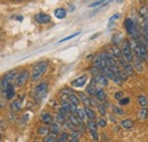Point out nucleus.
<instances>
[{
  "instance_id": "obj_1",
  "label": "nucleus",
  "mask_w": 148,
  "mask_h": 142,
  "mask_svg": "<svg viewBox=\"0 0 148 142\" xmlns=\"http://www.w3.org/2000/svg\"><path fill=\"white\" fill-rule=\"evenodd\" d=\"M48 66H49L48 61H39V63H37L33 66L32 72H31V81H33V82L39 81L45 75V73L47 72Z\"/></svg>"
},
{
  "instance_id": "obj_2",
  "label": "nucleus",
  "mask_w": 148,
  "mask_h": 142,
  "mask_svg": "<svg viewBox=\"0 0 148 142\" xmlns=\"http://www.w3.org/2000/svg\"><path fill=\"white\" fill-rule=\"evenodd\" d=\"M29 77H30V73H29L27 70H24V71L19 72L18 74H17V76H16V79H15L14 87L15 88H22V87H24L26 84Z\"/></svg>"
},
{
  "instance_id": "obj_3",
  "label": "nucleus",
  "mask_w": 148,
  "mask_h": 142,
  "mask_svg": "<svg viewBox=\"0 0 148 142\" xmlns=\"http://www.w3.org/2000/svg\"><path fill=\"white\" fill-rule=\"evenodd\" d=\"M17 71L16 70H13V71L8 72L5 76H3V80H2V89L5 90L6 88H8L9 85H13V83L15 82V79L17 76Z\"/></svg>"
},
{
  "instance_id": "obj_4",
  "label": "nucleus",
  "mask_w": 148,
  "mask_h": 142,
  "mask_svg": "<svg viewBox=\"0 0 148 142\" xmlns=\"http://www.w3.org/2000/svg\"><path fill=\"white\" fill-rule=\"evenodd\" d=\"M122 55H123V58L129 61L130 64L133 61V53L131 50V47H130V42L128 40H124L123 43H122Z\"/></svg>"
},
{
  "instance_id": "obj_5",
  "label": "nucleus",
  "mask_w": 148,
  "mask_h": 142,
  "mask_svg": "<svg viewBox=\"0 0 148 142\" xmlns=\"http://www.w3.org/2000/svg\"><path fill=\"white\" fill-rule=\"evenodd\" d=\"M47 91H48V83L47 82H41L40 84H38L36 91H34V97L38 101L41 100L47 94Z\"/></svg>"
},
{
  "instance_id": "obj_6",
  "label": "nucleus",
  "mask_w": 148,
  "mask_h": 142,
  "mask_svg": "<svg viewBox=\"0 0 148 142\" xmlns=\"http://www.w3.org/2000/svg\"><path fill=\"white\" fill-rule=\"evenodd\" d=\"M87 127L92 137V139L95 141H98L99 140V137H98V132H97V128H98V125L97 122H95V119H88L87 122Z\"/></svg>"
},
{
  "instance_id": "obj_7",
  "label": "nucleus",
  "mask_w": 148,
  "mask_h": 142,
  "mask_svg": "<svg viewBox=\"0 0 148 142\" xmlns=\"http://www.w3.org/2000/svg\"><path fill=\"white\" fill-rule=\"evenodd\" d=\"M87 82H88V76L87 75H81V76L76 77L75 80L72 81L71 85L73 88H83L87 84Z\"/></svg>"
},
{
  "instance_id": "obj_8",
  "label": "nucleus",
  "mask_w": 148,
  "mask_h": 142,
  "mask_svg": "<svg viewBox=\"0 0 148 142\" xmlns=\"http://www.w3.org/2000/svg\"><path fill=\"white\" fill-rule=\"evenodd\" d=\"M117 60H119V65H120V67H122L124 71L127 72V73L129 74V76H132L134 70H133V67L130 65L129 61H127L123 57H122V58H120V59H117Z\"/></svg>"
},
{
  "instance_id": "obj_9",
  "label": "nucleus",
  "mask_w": 148,
  "mask_h": 142,
  "mask_svg": "<svg viewBox=\"0 0 148 142\" xmlns=\"http://www.w3.org/2000/svg\"><path fill=\"white\" fill-rule=\"evenodd\" d=\"M124 27H125V31L131 34V36H136V31H137V29H136V25H134V23H133V20L131 19V18H125V20H124Z\"/></svg>"
},
{
  "instance_id": "obj_10",
  "label": "nucleus",
  "mask_w": 148,
  "mask_h": 142,
  "mask_svg": "<svg viewBox=\"0 0 148 142\" xmlns=\"http://www.w3.org/2000/svg\"><path fill=\"white\" fill-rule=\"evenodd\" d=\"M95 79H96V81H97L98 85H100L101 88H104V87H107V85H108V79H107V76H106L104 73L99 72L97 75H95Z\"/></svg>"
},
{
  "instance_id": "obj_11",
  "label": "nucleus",
  "mask_w": 148,
  "mask_h": 142,
  "mask_svg": "<svg viewBox=\"0 0 148 142\" xmlns=\"http://www.w3.org/2000/svg\"><path fill=\"white\" fill-rule=\"evenodd\" d=\"M50 16L46 13H39L34 16V20L37 22L38 24H48L50 22Z\"/></svg>"
},
{
  "instance_id": "obj_12",
  "label": "nucleus",
  "mask_w": 148,
  "mask_h": 142,
  "mask_svg": "<svg viewBox=\"0 0 148 142\" xmlns=\"http://www.w3.org/2000/svg\"><path fill=\"white\" fill-rule=\"evenodd\" d=\"M105 66H106V63H105L104 58L101 57V55H98V56H96V57L93 58V67L98 68L99 71L101 72V70H103Z\"/></svg>"
},
{
  "instance_id": "obj_13",
  "label": "nucleus",
  "mask_w": 148,
  "mask_h": 142,
  "mask_svg": "<svg viewBox=\"0 0 148 142\" xmlns=\"http://www.w3.org/2000/svg\"><path fill=\"white\" fill-rule=\"evenodd\" d=\"M97 85H98V83H97V81H96V79H95V76H93L92 79L90 80L89 85H87V88H86L87 94H89V96H95V92H96V89H97Z\"/></svg>"
},
{
  "instance_id": "obj_14",
  "label": "nucleus",
  "mask_w": 148,
  "mask_h": 142,
  "mask_svg": "<svg viewBox=\"0 0 148 142\" xmlns=\"http://www.w3.org/2000/svg\"><path fill=\"white\" fill-rule=\"evenodd\" d=\"M40 119H41V122H42L43 124L50 125L54 122V117H53L49 113H46V111H43V113L40 115Z\"/></svg>"
},
{
  "instance_id": "obj_15",
  "label": "nucleus",
  "mask_w": 148,
  "mask_h": 142,
  "mask_svg": "<svg viewBox=\"0 0 148 142\" xmlns=\"http://www.w3.org/2000/svg\"><path fill=\"white\" fill-rule=\"evenodd\" d=\"M134 58V57H133ZM133 70L137 71L138 73H143L144 72V65H143V60L139 57L134 58V63H133Z\"/></svg>"
},
{
  "instance_id": "obj_16",
  "label": "nucleus",
  "mask_w": 148,
  "mask_h": 142,
  "mask_svg": "<svg viewBox=\"0 0 148 142\" xmlns=\"http://www.w3.org/2000/svg\"><path fill=\"white\" fill-rule=\"evenodd\" d=\"M95 97H96L99 101H105L106 98H107V94H106V92L104 91L103 88H97V89H96V92H95Z\"/></svg>"
},
{
  "instance_id": "obj_17",
  "label": "nucleus",
  "mask_w": 148,
  "mask_h": 142,
  "mask_svg": "<svg viewBox=\"0 0 148 142\" xmlns=\"http://www.w3.org/2000/svg\"><path fill=\"white\" fill-rule=\"evenodd\" d=\"M3 91H5V93H6V99L12 100V99H14V98H15L16 92H15V88H14L13 85H9L8 88H6Z\"/></svg>"
},
{
  "instance_id": "obj_18",
  "label": "nucleus",
  "mask_w": 148,
  "mask_h": 142,
  "mask_svg": "<svg viewBox=\"0 0 148 142\" xmlns=\"http://www.w3.org/2000/svg\"><path fill=\"white\" fill-rule=\"evenodd\" d=\"M54 15H55L56 18H58V19H63V18L66 17V15H67V10L65 9V8H57L55 9V12H54Z\"/></svg>"
},
{
  "instance_id": "obj_19",
  "label": "nucleus",
  "mask_w": 148,
  "mask_h": 142,
  "mask_svg": "<svg viewBox=\"0 0 148 142\" xmlns=\"http://www.w3.org/2000/svg\"><path fill=\"white\" fill-rule=\"evenodd\" d=\"M77 96H79V98H80L81 102H82L84 106H91V99H90L86 93L80 92V93H77Z\"/></svg>"
},
{
  "instance_id": "obj_20",
  "label": "nucleus",
  "mask_w": 148,
  "mask_h": 142,
  "mask_svg": "<svg viewBox=\"0 0 148 142\" xmlns=\"http://www.w3.org/2000/svg\"><path fill=\"white\" fill-rule=\"evenodd\" d=\"M120 124H121V127H122V128H124V130H131V128L133 127L134 123H133V121H132V119H130V118H125V119H122Z\"/></svg>"
},
{
  "instance_id": "obj_21",
  "label": "nucleus",
  "mask_w": 148,
  "mask_h": 142,
  "mask_svg": "<svg viewBox=\"0 0 148 142\" xmlns=\"http://www.w3.org/2000/svg\"><path fill=\"white\" fill-rule=\"evenodd\" d=\"M111 53L116 58V59H120V58H122L123 57V55H122V50L117 47V44H114L113 47L111 48Z\"/></svg>"
},
{
  "instance_id": "obj_22",
  "label": "nucleus",
  "mask_w": 148,
  "mask_h": 142,
  "mask_svg": "<svg viewBox=\"0 0 148 142\" xmlns=\"http://www.w3.org/2000/svg\"><path fill=\"white\" fill-rule=\"evenodd\" d=\"M67 100H69L70 102L74 104V105H76V106H79V105L81 104V100H80L79 96L75 94V93H73V92H71V93L67 96Z\"/></svg>"
},
{
  "instance_id": "obj_23",
  "label": "nucleus",
  "mask_w": 148,
  "mask_h": 142,
  "mask_svg": "<svg viewBox=\"0 0 148 142\" xmlns=\"http://www.w3.org/2000/svg\"><path fill=\"white\" fill-rule=\"evenodd\" d=\"M84 113H86V117L88 119H96V113L93 109L90 108V106L84 107Z\"/></svg>"
},
{
  "instance_id": "obj_24",
  "label": "nucleus",
  "mask_w": 148,
  "mask_h": 142,
  "mask_svg": "<svg viewBox=\"0 0 148 142\" xmlns=\"http://www.w3.org/2000/svg\"><path fill=\"white\" fill-rule=\"evenodd\" d=\"M21 108H22V100H21V99L12 101V104H10V109H12V111H18V110H21Z\"/></svg>"
},
{
  "instance_id": "obj_25",
  "label": "nucleus",
  "mask_w": 148,
  "mask_h": 142,
  "mask_svg": "<svg viewBox=\"0 0 148 142\" xmlns=\"http://www.w3.org/2000/svg\"><path fill=\"white\" fill-rule=\"evenodd\" d=\"M69 119H70L74 125H76V126L83 123V121H82V119H81L76 114H71V115L69 116Z\"/></svg>"
},
{
  "instance_id": "obj_26",
  "label": "nucleus",
  "mask_w": 148,
  "mask_h": 142,
  "mask_svg": "<svg viewBox=\"0 0 148 142\" xmlns=\"http://www.w3.org/2000/svg\"><path fill=\"white\" fill-rule=\"evenodd\" d=\"M112 111H113V114L116 115V116H123V115L125 114V111H124L121 107H117V106H112Z\"/></svg>"
},
{
  "instance_id": "obj_27",
  "label": "nucleus",
  "mask_w": 148,
  "mask_h": 142,
  "mask_svg": "<svg viewBox=\"0 0 148 142\" xmlns=\"http://www.w3.org/2000/svg\"><path fill=\"white\" fill-rule=\"evenodd\" d=\"M57 134H55V133H48L46 137H45V139H43V141L45 142H55L57 141Z\"/></svg>"
},
{
  "instance_id": "obj_28",
  "label": "nucleus",
  "mask_w": 148,
  "mask_h": 142,
  "mask_svg": "<svg viewBox=\"0 0 148 142\" xmlns=\"http://www.w3.org/2000/svg\"><path fill=\"white\" fill-rule=\"evenodd\" d=\"M117 75L120 76V79H121L122 81H127V80H128V77H129V74H128L127 72L124 71V70H123L122 67H121V68L119 67V71H117Z\"/></svg>"
},
{
  "instance_id": "obj_29",
  "label": "nucleus",
  "mask_w": 148,
  "mask_h": 142,
  "mask_svg": "<svg viewBox=\"0 0 148 142\" xmlns=\"http://www.w3.org/2000/svg\"><path fill=\"white\" fill-rule=\"evenodd\" d=\"M49 131H51L53 133H55V134H58L59 132H60V126L58 123H51L50 124V127H49Z\"/></svg>"
},
{
  "instance_id": "obj_30",
  "label": "nucleus",
  "mask_w": 148,
  "mask_h": 142,
  "mask_svg": "<svg viewBox=\"0 0 148 142\" xmlns=\"http://www.w3.org/2000/svg\"><path fill=\"white\" fill-rule=\"evenodd\" d=\"M138 102H139V105L141 107H147V105H148L147 98H146L144 94H140V96L138 97Z\"/></svg>"
},
{
  "instance_id": "obj_31",
  "label": "nucleus",
  "mask_w": 148,
  "mask_h": 142,
  "mask_svg": "<svg viewBox=\"0 0 148 142\" xmlns=\"http://www.w3.org/2000/svg\"><path fill=\"white\" fill-rule=\"evenodd\" d=\"M139 14L143 19H145L146 17H148V8L147 6H141L140 9H139Z\"/></svg>"
},
{
  "instance_id": "obj_32",
  "label": "nucleus",
  "mask_w": 148,
  "mask_h": 142,
  "mask_svg": "<svg viewBox=\"0 0 148 142\" xmlns=\"http://www.w3.org/2000/svg\"><path fill=\"white\" fill-rule=\"evenodd\" d=\"M48 133H49V128H48L47 126H40V127L38 128V134H39V135L46 137Z\"/></svg>"
},
{
  "instance_id": "obj_33",
  "label": "nucleus",
  "mask_w": 148,
  "mask_h": 142,
  "mask_svg": "<svg viewBox=\"0 0 148 142\" xmlns=\"http://www.w3.org/2000/svg\"><path fill=\"white\" fill-rule=\"evenodd\" d=\"M148 116V110L146 107H141L140 113H139V118L140 119H146Z\"/></svg>"
},
{
  "instance_id": "obj_34",
  "label": "nucleus",
  "mask_w": 148,
  "mask_h": 142,
  "mask_svg": "<svg viewBox=\"0 0 148 142\" xmlns=\"http://www.w3.org/2000/svg\"><path fill=\"white\" fill-rule=\"evenodd\" d=\"M98 111H99V114L101 115V116H106V114H107V109H106V106L104 105V104H99L98 106Z\"/></svg>"
},
{
  "instance_id": "obj_35",
  "label": "nucleus",
  "mask_w": 148,
  "mask_h": 142,
  "mask_svg": "<svg viewBox=\"0 0 148 142\" xmlns=\"http://www.w3.org/2000/svg\"><path fill=\"white\" fill-rule=\"evenodd\" d=\"M65 122H66V117L58 113L56 115V123H58V124H65Z\"/></svg>"
},
{
  "instance_id": "obj_36",
  "label": "nucleus",
  "mask_w": 148,
  "mask_h": 142,
  "mask_svg": "<svg viewBox=\"0 0 148 142\" xmlns=\"http://www.w3.org/2000/svg\"><path fill=\"white\" fill-rule=\"evenodd\" d=\"M144 36H145L146 41L148 42V17L144 19Z\"/></svg>"
},
{
  "instance_id": "obj_37",
  "label": "nucleus",
  "mask_w": 148,
  "mask_h": 142,
  "mask_svg": "<svg viewBox=\"0 0 148 142\" xmlns=\"http://www.w3.org/2000/svg\"><path fill=\"white\" fill-rule=\"evenodd\" d=\"M69 140H70V135H69L67 133H65V132L60 133L59 138L57 139V141H59V142H65V141H69Z\"/></svg>"
},
{
  "instance_id": "obj_38",
  "label": "nucleus",
  "mask_w": 148,
  "mask_h": 142,
  "mask_svg": "<svg viewBox=\"0 0 148 142\" xmlns=\"http://www.w3.org/2000/svg\"><path fill=\"white\" fill-rule=\"evenodd\" d=\"M121 40H123V36H121V34H115V36H113V38H112V42H113V44H117V43H120Z\"/></svg>"
},
{
  "instance_id": "obj_39",
  "label": "nucleus",
  "mask_w": 148,
  "mask_h": 142,
  "mask_svg": "<svg viewBox=\"0 0 148 142\" xmlns=\"http://www.w3.org/2000/svg\"><path fill=\"white\" fill-rule=\"evenodd\" d=\"M80 31L79 32H76V33H74V34H72V36H66V38H64V39H62L60 41H58L57 43H62V42H65V41H67V40H71V39H73V38H75V36H80Z\"/></svg>"
},
{
  "instance_id": "obj_40",
  "label": "nucleus",
  "mask_w": 148,
  "mask_h": 142,
  "mask_svg": "<svg viewBox=\"0 0 148 142\" xmlns=\"http://www.w3.org/2000/svg\"><path fill=\"white\" fill-rule=\"evenodd\" d=\"M119 104L121 105V106H127V105H129L130 104V98H128V97H123V98H121L120 100H119Z\"/></svg>"
},
{
  "instance_id": "obj_41",
  "label": "nucleus",
  "mask_w": 148,
  "mask_h": 142,
  "mask_svg": "<svg viewBox=\"0 0 148 142\" xmlns=\"http://www.w3.org/2000/svg\"><path fill=\"white\" fill-rule=\"evenodd\" d=\"M76 115L83 121L86 118V113H84V109H81V108H77V111H76Z\"/></svg>"
},
{
  "instance_id": "obj_42",
  "label": "nucleus",
  "mask_w": 148,
  "mask_h": 142,
  "mask_svg": "<svg viewBox=\"0 0 148 142\" xmlns=\"http://www.w3.org/2000/svg\"><path fill=\"white\" fill-rule=\"evenodd\" d=\"M97 125H98V127H105L107 125V121L105 118H99L97 121Z\"/></svg>"
},
{
  "instance_id": "obj_43",
  "label": "nucleus",
  "mask_w": 148,
  "mask_h": 142,
  "mask_svg": "<svg viewBox=\"0 0 148 142\" xmlns=\"http://www.w3.org/2000/svg\"><path fill=\"white\" fill-rule=\"evenodd\" d=\"M124 97V93L122 92V91H119V92H116L115 94H114V98L116 99V100H120L121 98H123Z\"/></svg>"
},
{
  "instance_id": "obj_44",
  "label": "nucleus",
  "mask_w": 148,
  "mask_h": 142,
  "mask_svg": "<svg viewBox=\"0 0 148 142\" xmlns=\"http://www.w3.org/2000/svg\"><path fill=\"white\" fill-rule=\"evenodd\" d=\"M106 0H99V1H96V2H93L91 5H89V7L90 8H93V7H97V6H99L100 3H103V2H105Z\"/></svg>"
},
{
  "instance_id": "obj_45",
  "label": "nucleus",
  "mask_w": 148,
  "mask_h": 142,
  "mask_svg": "<svg viewBox=\"0 0 148 142\" xmlns=\"http://www.w3.org/2000/svg\"><path fill=\"white\" fill-rule=\"evenodd\" d=\"M119 17H120V14H119V13H117V14H114V15H113V16L110 18V24H112L114 20H116V19H117Z\"/></svg>"
},
{
  "instance_id": "obj_46",
  "label": "nucleus",
  "mask_w": 148,
  "mask_h": 142,
  "mask_svg": "<svg viewBox=\"0 0 148 142\" xmlns=\"http://www.w3.org/2000/svg\"><path fill=\"white\" fill-rule=\"evenodd\" d=\"M5 128V124H3V122L2 121H0V131L1 130H3Z\"/></svg>"
},
{
  "instance_id": "obj_47",
  "label": "nucleus",
  "mask_w": 148,
  "mask_h": 142,
  "mask_svg": "<svg viewBox=\"0 0 148 142\" xmlns=\"http://www.w3.org/2000/svg\"><path fill=\"white\" fill-rule=\"evenodd\" d=\"M1 139H2V135H1V133H0V141H1Z\"/></svg>"
},
{
  "instance_id": "obj_48",
  "label": "nucleus",
  "mask_w": 148,
  "mask_h": 142,
  "mask_svg": "<svg viewBox=\"0 0 148 142\" xmlns=\"http://www.w3.org/2000/svg\"><path fill=\"white\" fill-rule=\"evenodd\" d=\"M116 1H117V2H121V1H122V0H116Z\"/></svg>"
}]
</instances>
